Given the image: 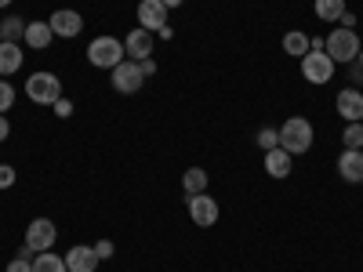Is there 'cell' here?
Here are the masks:
<instances>
[{
  "label": "cell",
  "mask_w": 363,
  "mask_h": 272,
  "mask_svg": "<svg viewBox=\"0 0 363 272\" xmlns=\"http://www.w3.org/2000/svg\"><path fill=\"white\" fill-rule=\"evenodd\" d=\"M55 236H58V229H55V222H51V218H33V222L26 225V244L33 247L37 254L55 247Z\"/></svg>",
  "instance_id": "cell-8"
},
{
  "label": "cell",
  "mask_w": 363,
  "mask_h": 272,
  "mask_svg": "<svg viewBox=\"0 0 363 272\" xmlns=\"http://www.w3.org/2000/svg\"><path fill=\"white\" fill-rule=\"evenodd\" d=\"M11 138V124H8V113H0V142Z\"/></svg>",
  "instance_id": "cell-32"
},
{
  "label": "cell",
  "mask_w": 363,
  "mask_h": 272,
  "mask_svg": "<svg viewBox=\"0 0 363 272\" xmlns=\"http://www.w3.org/2000/svg\"><path fill=\"white\" fill-rule=\"evenodd\" d=\"M48 26H51V33H55V37L73 40V37H80L84 18H80V11H73V8H58V11L48 18Z\"/></svg>",
  "instance_id": "cell-9"
},
{
  "label": "cell",
  "mask_w": 363,
  "mask_h": 272,
  "mask_svg": "<svg viewBox=\"0 0 363 272\" xmlns=\"http://www.w3.org/2000/svg\"><path fill=\"white\" fill-rule=\"evenodd\" d=\"M338 174L349 181V186H359V181H363V149H342Z\"/></svg>",
  "instance_id": "cell-14"
},
{
  "label": "cell",
  "mask_w": 363,
  "mask_h": 272,
  "mask_svg": "<svg viewBox=\"0 0 363 272\" xmlns=\"http://www.w3.org/2000/svg\"><path fill=\"white\" fill-rule=\"evenodd\" d=\"M0 44H4V33H0Z\"/></svg>",
  "instance_id": "cell-36"
},
{
  "label": "cell",
  "mask_w": 363,
  "mask_h": 272,
  "mask_svg": "<svg viewBox=\"0 0 363 272\" xmlns=\"http://www.w3.org/2000/svg\"><path fill=\"white\" fill-rule=\"evenodd\" d=\"M280 131V149L284 153H291V157H301V153H309L313 149V124L306 116H291L284 128H277Z\"/></svg>",
  "instance_id": "cell-1"
},
{
  "label": "cell",
  "mask_w": 363,
  "mask_h": 272,
  "mask_svg": "<svg viewBox=\"0 0 363 272\" xmlns=\"http://www.w3.org/2000/svg\"><path fill=\"white\" fill-rule=\"evenodd\" d=\"M258 145H262V153L277 149V145H280V131H277V128H262V131H258Z\"/></svg>",
  "instance_id": "cell-24"
},
{
  "label": "cell",
  "mask_w": 363,
  "mask_h": 272,
  "mask_svg": "<svg viewBox=\"0 0 363 272\" xmlns=\"http://www.w3.org/2000/svg\"><path fill=\"white\" fill-rule=\"evenodd\" d=\"M4 272H33V261H26V258H11Z\"/></svg>",
  "instance_id": "cell-28"
},
{
  "label": "cell",
  "mask_w": 363,
  "mask_h": 272,
  "mask_svg": "<svg viewBox=\"0 0 363 272\" xmlns=\"http://www.w3.org/2000/svg\"><path fill=\"white\" fill-rule=\"evenodd\" d=\"M33 272H69V268H66V258H62V254L40 251V254L33 258Z\"/></svg>",
  "instance_id": "cell-21"
},
{
  "label": "cell",
  "mask_w": 363,
  "mask_h": 272,
  "mask_svg": "<svg viewBox=\"0 0 363 272\" xmlns=\"http://www.w3.org/2000/svg\"><path fill=\"white\" fill-rule=\"evenodd\" d=\"M301 76H306L309 84H330L335 80V62H330L327 51H309L306 58H301Z\"/></svg>",
  "instance_id": "cell-5"
},
{
  "label": "cell",
  "mask_w": 363,
  "mask_h": 272,
  "mask_svg": "<svg viewBox=\"0 0 363 272\" xmlns=\"http://www.w3.org/2000/svg\"><path fill=\"white\" fill-rule=\"evenodd\" d=\"M8 4H11V0H0V8H8Z\"/></svg>",
  "instance_id": "cell-35"
},
{
  "label": "cell",
  "mask_w": 363,
  "mask_h": 272,
  "mask_svg": "<svg viewBox=\"0 0 363 272\" xmlns=\"http://www.w3.org/2000/svg\"><path fill=\"white\" fill-rule=\"evenodd\" d=\"M164 8L171 11V8H182V0H164Z\"/></svg>",
  "instance_id": "cell-34"
},
{
  "label": "cell",
  "mask_w": 363,
  "mask_h": 272,
  "mask_svg": "<svg viewBox=\"0 0 363 272\" xmlns=\"http://www.w3.org/2000/svg\"><path fill=\"white\" fill-rule=\"evenodd\" d=\"M138 26L149 29V33H160V29L167 26L164 0H138Z\"/></svg>",
  "instance_id": "cell-10"
},
{
  "label": "cell",
  "mask_w": 363,
  "mask_h": 272,
  "mask_svg": "<svg viewBox=\"0 0 363 272\" xmlns=\"http://www.w3.org/2000/svg\"><path fill=\"white\" fill-rule=\"evenodd\" d=\"M113 239H99V244H95V254H99V261H109L113 258Z\"/></svg>",
  "instance_id": "cell-27"
},
{
  "label": "cell",
  "mask_w": 363,
  "mask_h": 272,
  "mask_svg": "<svg viewBox=\"0 0 363 272\" xmlns=\"http://www.w3.org/2000/svg\"><path fill=\"white\" fill-rule=\"evenodd\" d=\"M138 69H142V76H145V80H149V76H157V62H153V58H142Z\"/></svg>",
  "instance_id": "cell-31"
},
{
  "label": "cell",
  "mask_w": 363,
  "mask_h": 272,
  "mask_svg": "<svg viewBox=\"0 0 363 272\" xmlns=\"http://www.w3.org/2000/svg\"><path fill=\"white\" fill-rule=\"evenodd\" d=\"M313 11H316V18H323V22H338L349 8H345V0H316Z\"/></svg>",
  "instance_id": "cell-20"
},
{
  "label": "cell",
  "mask_w": 363,
  "mask_h": 272,
  "mask_svg": "<svg viewBox=\"0 0 363 272\" xmlns=\"http://www.w3.org/2000/svg\"><path fill=\"white\" fill-rule=\"evenodd\" d=\"M335 106H338V113L349 120V124H356V120H363V91H359V87H345V91H338Z\"/></svg>",
  "instance_id": "cell-13"
},
{
  "label": "cell",
  "mask_w": 363,
  "mask_h": 272,
  "mask_svg": "<svg viewBox=\"0 0 363 272\" xmlns=\"http://www.w3.org/2000/svg\"><path fill=\"white\" fill-rule=\"evenodd\" d=\"M323 51L330 55V62H352V58L363 51L359 47V37H356V29H345V26H338V29H330V37L323 40Z\"/></svg>",
  "instance_id": "cell-3"
},
{
  "label": "cell",
  "mask_w": 363,
  "mask_h": 272,
  "mask_svg": "<svg viewBox=\"0 0 363 272\" xmlns=\"http://www.w3.org/2000/svg\"><path fill=\"white\" fill-rule=\"evenodd\" d=\"M338 26H345V29H356V15H352V11H345V15L338 18Z\"/></svg>",
  "instance_id": "cell-33"
},
{
  "label": "cell",
  "mask_w": 363,
  "mask_h": 272,
  "mask_svg": "<svg viewBox=\"0 0 363 272\" xmlns=\"http://www.w3.org/2000/svg\"><path fill=\"white\" fill-rule=\"evenodd\" d=\"M349 66H352V80H356V84H363V51H359V55L352 58Z\"/></svg>",
  "instance_id": "cell-30"
},
{
  "label": "cell",
  "mask_w": 363,
  "mask_h": 272,
  "mask_svg": "<svg viewBox=\"0 0 363 272\" xmlns=\"http://www.w3.org/2000/svg\"><path fill=\"white\" fill-rule=\"evenodd\" d=\"M342 142H345V149H363V120H356V124H345Z\"/></svg>",
  "instance_id": "cell-23"
},
{
  "label": "cell",
  "mask_w": 363,
  "mask_h": 272,
  "mask_svg": "<svg viewBox=\"0 0 363 272\" xmlns=\"http://www.w3.org/2000/svg\"><path fill=\"white\" fill-rule=\"evenodd\" d=\"M15 106V87H11V80H0V113H8Z\"/></svg>",
  "instance_id": "cell-25"
},
{
  "label": "cell",
  "mask_w": 363,
  "mask_h": 272,
  "mask_svg": "<svg viewBox=\"0 0 363 272\" xmlns=\"http://www.w3.org/2000/svg\"><path fill=\"white\" fill-rule=\"evenodd\" d=\"M124 51L128 58H135V62H142V58H153V33L149 29H131V33L124 37Z\"/></svg>",
  "instance_id": "cell-11"
},
{
  "label": "cell",
  "mask_w": 363,
  "mask_h": 272,
  "mask_svg": "<svg viewBox=\"0 0 363 272\" xmlns=\"http://www.w3.org/2000/svg\"><path fill=\"white\" fill-rule=\"evenodd\" d=\"M26 95L37 106H55L58 98H62V80H58L55 73H48V69H37L26 80Z\"/></svg>",
  "instance_id": "cell-4"
},
{
  "label": "cell",
  "mask_w": 363,
  "mask_h": 272,
  "mask_svg": "<svg viewBox=\"0 0 363 272\" xmlns=\"http://www.w3.org/2000/svg\"><path fill=\"white\" fill-rule=\"evenodd\" d=\"M291 167H294V157H291V153H284L280 145L265 153V174H269V178H287V174H291Z\"/></svg>",
  "instance_id": "cell-15"
},
{
  "label": "cell",
  "mask_w": 363,
  "mask_h": 272,
  "mask_svg": "<svg viewBox=\"0 0 363 272\" xmlns=\"http://www.w3.org/2000/svg\"><path fill=\"white\" fill-rule=\"evenodd\" d=\"M186 207H189V218H193V225H200V229L218 225V203H215V196H207V193L186 196Z\"/></svg>",
  "instance_id": "cell-7"
},
{
  "label": "cell",
  "mask_w": 363,
  "mask_h": 272,
  "mask_svg": "<svg viewBox=\"0 0 363 272\" xmlns=\"http://www.w3.org/2000/svg\"><path fill=\"white\" fill-rule=\"evenodd\" d=\"M18 181V174H15V167L11 164H0V189H11Z\"/></svg>",
  "instance_id": "cell-26"
},
{
  "label": "cell",
  "mask_w": 363,
  "mask_h": 272,
  "mask_svg": "<svg viewBox=\"0 0 363 272\" xmlns=\"http://www.w3.org/2000/svg\"><path fill=\"white\" fill-rule=\"evenodd\" d=\"M0 33H4V40H15L18 44V37H26V22L18 15H8L4 22H0Z\"/></svg>",
  "instance_id": "cell-22"
},
{
  "label": "cell",
  "mask_w": 363,
  "mask_h": 272,
  "mask_svg": "<svg viewBox=\"0 0 363 272\" xmlns=\"http://www.w3.org/2000/svg\"><path fill=\"white\" fill-rule=\"evenodd\" d=\"M124 58H128V51H124V44H120L116 37H95L87 44V62L95 69H116Z\"/></svg>",
  "instance_id": "cell-2"
},
{
  "label": "cell",
  "mask_w": 363,
  "mask_h": 272,
  "mask_svg": "<svg viewBox=\"0 0 363 272\" xmlns=\"http://www.w3.org/2000/svg\"><path fill=\"white\" fill-rule=\"evenodd\" d=\"M284 51L287 55H294V58H306L309 51H313V40L301 33V29H291V33L284 37Z\"/></svg>",
  "instance_id": "cell-19"
},
{
  "label": "cell",
  "mask_w": 363,
  "mask_h": 272,
  "mask_svg": "<svg viewBox=\"0 0 363 272\" xmlns=\"http://www.w3.org/2000/svg\"><path fill=\"white\" fill-rule=\"evenodd\" d=\"M55 116H62V120L73 116V102H69V98H58V102H55Z\"/></svg>",
  "instance_id": "cell-29"
},
{
  "label": "cell",
  "mask_w": 363,
  "mask_h": 272,
  "mask_svg": "<svg viewBox=\"0 0 363 272\" xmlns=\"http://www.w3.org/2000/svg\"><path fill=\"white\" fill-rule=\"evenodd\" d=\"M113 76V91H116V95H135V91L145 84V76H142V69H138V62H135V58H124V62H120L116 69H109Z\"/></svg>",
  "instance_id": "cell-6"
},
{
  "label": "cell",
  "mask_w": 363,
  "mask_h": 272,
  "mask_svg": "<svg viewBox=\"0 0 363 272\" xmlns=\"http://www.w3.org/2000/svg\"><path fill=\"white\" fill-rule=\"evenodd\" d=\"M211 186V178L203 167H189L186 174H182V189H186V196H196V193H207Z\"/></svg>",
  "instance_id": "cell-18"
},
{
  "label": "cell",
  "mask_w": 363,
  "mask_h": 272,
  "mask_svg": "<svg viewBox=\"0 0 363 272\" xmlns=\"http://www.w3.org/2000/svg\"><path fill=\"white\" fill-rule=\"evenodd\" d=\"M33 51H44L51 40H55V33H51V26L48 22H26V37H22Z\"/></svg>",
  "instance_id": "cell-17"
},
{
  "label": "cell",
  "mask_w": 363,
  "mask_h": 272,
  "mask_svg": "<svg viewBox=\"0 0 363 272\" xmlns=\"http://www.w3.org/2000/svg\"><path fill=\"white\" fill-rule=\"evenodd\" d=\"M99 265H102V261H99L95 247H87V244H77V247L66 251V268H69V272H95Z\"/></svg>",
  "instance_id": "cell-12"
},
{
  "label": "cell",
  "mask_w": 363,
  "mask_h": 272,
  "mask_svg": "<svg viewBox=\"0 0 363 272\" xmlns=\"http://www.w3.org/2000/svg\"><path fill=\"white\" fill-rule=\"evenodd\" d=\"M22 69V47L15 40H4L0 44V76H11Z\"/></svg>",
  "instance_id": "cell-16"
}]
</instances>
